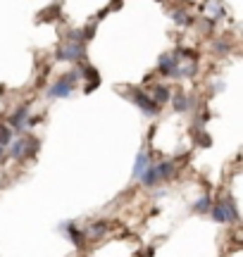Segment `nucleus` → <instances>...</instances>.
<instances>
[{"mask_svg":"<svg viewBox=\"0 0 243 257\" xmlns=\"http://www.w3.org/2000/svg\"><path fill=\"white\" fill-rule=\"evenodd\" d=\"M79 76H81L79 72H72V74H67V76H62V79H60V81H57L55 86L48 91V95H50V98H67V95L72 93L74 81L79 79Z\"/></svg>","mask_w":243,"mask_h":257,"instance_id":"obj_1","label":"nucleus"},{"mask_svg":"<svg viewBox=\"0 0 243 257\" xmlns=\"http://www.w3.org/2000/svg\"><path fill=\"white\" fill-rule=\"evenodd\" d=\"M172 19H174L177 24H188V22H191V17H188V15H184V10H177V12H172Z\"/></svg>","mask_w":243,"mask_h":257,"instance_id":"obj_13","label":"nucleus"},{"mask_svg":"<svg viewBox=\"0 0 243 257\" xmlns=\"http://www.w3.org/2000/svg\"><path fill=\"white\" fill-rule=\"evenodd\" d=\"M143 184L146 186H155L160 181V176H158V172H155V167H148V172H143Z\"/></svg>","mask_w":243,"mask_h":257,"instance_id":"obj_11","label":"nucleus"},{"mask_svg":"<svg viewBox=\"0 0 243 257\" xmlns=\"http://www.w3.org/2000/svg\"><path fill=\"white\" fill-rule=\"evenodd\" d=\"M150 100L155 102V105H162V102L169 100V91L165 86H153V98Z\"/></svg>","mask_w":243,"mask_h":257,"instance_id":"obj_7","label":"nucleus"},{"mask_svg":"<svg viewBox=\"0 0 243 257\" xmlns=\"http://www.w3.org/2000/svg\"><path fill=\"white\" fill-rule=\"evenodd\" d=\"M105 229H107V224H103V221H100V224H93V226L88 229V236H91V238H98V236L105 233Z\"/></svg>","mask_w":243,"mask_h":257,"instance_id":"obj_12","label":"nucleus"},{"mask_svg":"<svg viewBox=\"0 0 243 257\" xmlns=\"http://www.w3.org/2000/svg\"><path fill=\"white\" fill-rule=\"evenodd\" d=\"M10 155L17 157V160L27 155V138H19V141H15V146H12V150H10Z\"/></svg>","mask_w":243,"mask_h":257,"instance_id":"obj_10","label":"nucleus"},{"mask_svg":"<svg viewBox=\"0 0 243 257\" xmlns=\"http://www.w3.org/2000/svg\"><path fill=\"white\" fill-rule=\"evenodd\" d=\"M186 105H188V98H184V93H179L177 98H174V107H177L179 112H184L186 110Z\"/></svg>","mask_w":243,"mask_h":257,"instance_id":"obj_14","label":"nucleus"},{"mask_svg":"<svg viewBox=\"0 0 243 257\" xmlns=\"http://www.w3.org/2000/svg\"><path fill=\"white\" fill-rule=\"evenodd\" d=\"M148 167H153V165H150V157L146 155V153H141V155L136 157V167H134V174L141 176L143 172H146V169H148Z\"/></svg>","mask_w":243,"mask_h":257,"instance_id":"obj_8","label":"nucleus"},{"mask_svg":"<svg viewBox=\"0 0 243 257\" xmlns=\"http://www.w3.org/2000/svg\"><path fill=\"white\" fill-rule=\"evenodd\" d=\"M57 57H62V60H72V62H76L79 57H84V46H81V43H67L65 48H60V53H57Z\"/></svg>","mask_w":243,"mask_h":257,"instance_id":"obj_4","label":"nucleus"},{"mask_svg":"<svg viewBox=\"0 0 243 257\" xmlns=\"http://www.w3.org/2000/svg\"><path fill=\"white\" fill-rule=\"evenodd\" d=\"M155 172H158V176H160V181H162V179H167V176H172L174 174V162H160L158 167H155Z\"/></svg>","mask_w":243,"mask_h":257,"instance_id":"obj_9","label":"nucleus"},{"mask_svg":"<svg viewBox=\"0 0 243 257\" xmlns=\"http://www.w3.org/2000/svg\"><path fill=\"white\" fill-rule=\"evenodd\" d=\"M27 117H29V107L24 105V107H19V110L15 112V114H12L10 124H12L15 128H24V119H27Z\"/></svg>","mask_w":243,"mask_h":257,"instance_id":"obj_6","label":"nucleus"},{"mask_svg":"<svg viewBox=\"0 0 243 257\" xmlns=\"http://www.w3.org/2000/svg\"><path fill=\"white\" fill-rule=\"evenodd\" d=\"M215 221H236L238 219V212H236L234 202H219L215 210H212Z\"/></svg>","mask_w":243,"mask_h":257,"instance_id":"obj_2","label":"nucleus"},{"mask_svg":"<svg viewBox=\"0 0 243 257\" xmlns=\"http://www.w3.org/2000/svg\"><path fill=\"white\" fill-rule=\"evenodd\" d=\"M179 67V55L177 53H169V55H162L160 57V72L167 74V76H174Z\"/></svg>","mask_w":243,"mask_h":257,"instance_id":"obj_5","label":"nucleus"},{"mask_svg":"<svg viewBox=\"0 0 243 257\" xmlns=\"http://www.w3.org/2000/svg\"><path fill=\"white\" fill-rule=\"evenodd\" d=\"M131 100H134L136 105H139L143 114H158V112H160V107H158V105H155L153 100H150V98H148V95H146L143 91H134V95H131Z\"/></svg>","mask_w":243,"mask_h":257,"instance_id":"obj_3","label":"nucleus"},{"mask_svg":"<svg viewBox=\"0 0 243 257\" xmlns=\"http://www.w3.org/2000/svg\"><path fill=\"white\" fill-rule=\"evenodd\" d=\"M205 210H210V198H207V195L196 202V212H205Z\"/></svg>","mask_w":243,"mask_h":257,"instance_id":"obj_15","label":"nucleus"}]
</instances>
